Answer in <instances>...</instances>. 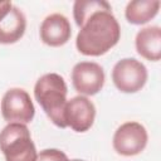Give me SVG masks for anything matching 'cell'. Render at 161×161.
Returning <instances> with one entry per match:
<instances>
[{
	"label": "cell",
	"mask_w": 161,
	"mask_h": 161,
	"mask_svg": "<svg viewBox=\"0 0 161 161\" xmlns=\"http://www.w3.org/2000/svg\"><path fill=\"white\" fill-rule=\"evenodd\" d=\"M73 18L79 26L75 47L83 55H103L121 38V26L107 1L77 0L73 4Z\"/></svg>",
	"instance_id": "6da1fadb"
},
{
	"label": "cell",
	"mask_w": 161,
	"mask_h": 161,
	"mask_svg": "<svg viewBox=\"0 0 161 161\" xmlns=\"http://www.w3.org/2000/svg\"><path fill=\"white\" fill-rule=\"evenodd\" d=\"M67 83L57 73L42 75L34 86V97L48 118L59 128H65L64 109L67 104Z\"/></svg>",
	"instance_id": "7a4b0ae2"
},
{
	"label": "cell",
	"mask_w": 161,
	"mask_h": 161,
	"mask_svg": "<svg viewBox=\"0 0 161 161\" xmlns=\"http://www.w3.org/2000/svg\"><path fill=\"white\" fill-rule=\"evenodd\" d=\"M0 151L5 161H36V148L26 125L8 123L0 131Z\"/></svg>",
	"instance_id": "3957f363"
},
{
	"label": "cell",
	"mask_w": 161,
	"mask_h": 161,
	"mask_svg": "<svg viewBox=\"0 0 161 161\" xmlns=\"http://www.w3.org/2000/svg\"><path fill=\"white\" fill-rule=\"evenodd\" d=\"M147 68L135 58H123L112 69L113 84L122 93H136L141 91L147 82Z\"/></svg>",
	"instance_id": "277c9868"
},
{
	"label": "cell",
	"mask_w": 161,
	"mask_h": 161,
	"mask_svg": "<svg viewBox=\"0 0 161 161\" xmlns=\"http://www.w3.org/2000/svg\"><path fill=\"white\" fill-rule=\"evenodd\" d=\"M1 114L8 123H30L35 116V107L29 93L23 88H10L1 99Z\"/></svg>",
	"instance_id": "5b68a950"
},
{
	"label": "cell",
	"mask_w": 161,
	"mask_h": 161,
	"mask_svg": "<svg viewBox=\"0 0 161 161\" xmlns=\"http://www.w3.org/2000/svg\"><path fill=\"white\" fill-rule=\"evenodd\" d=\"M148 141V135L145 128L138 122L130 121L122 123L114 132L112 145L114 151L121 156H136L141 153Z\"/></svg>",
	"instance_id": "8992f818"
},
{
	"label": "cell",
	"mask_w": 161,
	"mask_h": 161,
	"mask_svg": "<svg viewBox=\"0 0 161 161\" xmlns=\"http://www.w3.org/2000/svg\"><path fill=\"white\" fill-rule=\"evenodd\" d=\"M72 84L80 96H94L104 86L103 68L94 62H79L72 69Z\"/></svg>",
	"instance_id": "52a82bcc"
},
{
	"label": "cell",
	"mask_w": 161,
	"mask_h": 161,
	"mask_svg": "<svg viewBox=\"0 0 161 161\" xmlns=\"http://www.w3.org/2000/svg\"><path fill=\"white\" fill-rule=\"evenodd\" d=\"M96 118V107L86 96H75L67 101L64 109V122L75 132L88 131Z\"/></svg>",
	"instance_id": "ba28073f"
},
{
	"label": "cell",
	"mask_w": 161,
	"mask_h": 161,
	"mask_svg": "<svg viewBox=\"0 0 161 161\" xmlns=\"http://www.w3.org/2000/svg\"><path fill=\"white\" fill-rule=\"evenodd\" d=\"M40 40L49 47H62L72 36V26L67 16L59 13L48 15L40 24Z\"/></svg>",
	"instance_id": "9c48e42d"
},
{
	"label": "cell",
	"mask_w": 161,
	"mask_h": 161,
	"mask_svg": "<svg viewBox=\"0 0 161 161\" xmlns=\"http://www.w3.org/2000/svg\"><path fill=\"white\" fill-rule=\"evenodd\" d=\"M135 47L142 58L150 62H158L161 59V28L152 25L138 30L135 38Z\"/></svg>",
	"instance_id": "30bf717a"
},
{
	"label": "cell",
	"mask_w": 161,
	"mask_h": 161,
	"mask_svg": "<svg viewBox=\"0 0 161 161\" xmlns=\"http://www.w3.org/2000/svg\"><path fill=\"white\" fill-rule=\"evenodd\" d=\"M26 29V18L18 8H11L6 18L0 23V44H14L20 40Z\"/></svg>",
	"instance_id": "8fae6325"
},
{
	"label": "cell",
	"mask_w": 161,
	"mask_h": 161,
	"mask_svg": "<svg viewBox=\"0 0 161 161\" xmlns=\"http://www.w3.org/2000/svg\"><path fill=\"white\" fill-rule=\"evenodd\" d=\"M160 5L158 0H133L126 5L125 16L130 24L142 25L158 14Z\"/></svg>",
	"instance_id": "7c38bea8"
},
{
	"label": "cell",
	"mask_w": 161,
	"mask_h": 161,
	"mask_svg": "<svg viewBox=\"0 0 161 161\" xmlns=\"http://www.w3.org/2000/svg\"><path fill=\"white\" fill-rule=\"evenodd\" d=\"M36 161H69V158L58 148H45L38 153Z\"/></svg>",
	"instance_id": "4fadbf2b"
},
{
	"label": "cell",
	"mask_w": 161,
	"mask_h": 161,
	"mask_svg": "<svg viewBox=\"0 0 161 161\" xmlns=\"http://www.w3.org/2000/svg\"><path fill=\"white\" fill-rule=\"evenodd\" d=\"M13 8L11 1H0V23L6 18V15L10 13Z\"/></svg>",
	"instance_id": "5bb4252c"
},
{
	"label": "cell",
	"mask_w": 161,
	"mask_h": 161,
	"mask_svg": "<svg viewBox=\"0 0 161 161\" xmlns=\"http://www.w3.org/2000/svg\"><path fill=\"white\" fill-rule=\"evenodd\" d=\"M69 161H84V160H79V158H73V160H69Z\"/></svg>",
	"instance_id": "9a60e30c"
}]
</instances>
